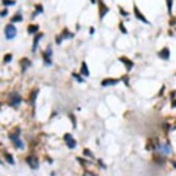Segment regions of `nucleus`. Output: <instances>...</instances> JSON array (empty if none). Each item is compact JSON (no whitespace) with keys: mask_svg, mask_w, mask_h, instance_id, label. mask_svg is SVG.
Masks as SVG:
<instances>
[{"mask_svg":"<svg viewBox=\"0 0 176 176\" xmlns=\"http://www.w3.org/2000/svg\"><path fill=\"white\" fill-rule=\"evenodd\" d=\"M8 137L10 138V140L13 142V144L15 145V147L17 148H20V149L24 148V143L22 142V140H20V129L19 128H18L17 132L10 133L8 135Z\"/></svg>","mask_w":176,"mask_h":176,"instance_id":"f257e3e1","label":"nucleus"},{"mask_svg":"<svg viewBox=\"0 0 176 176\" xmlns=\"http://www.w3.org/2000/svg\"><path fill=\"white\" fill-rule=\"evenodd\" d=\"M20 102H21V96L17 91L11 92L8 95V103H9L10 106L17 107L20 104Z\"/></svg>","mask_w":176,"mask_h":176,"instance_id":"f03ea898","label":"nucleus"},{"mask_svg":"<svg viewBox=\"0 0 176 176\" xmlns=\"http://www.w3.org/2000/svg\"><path fill=\"white\" fill-rule=\"evenodd\" d=\"M5 35L6 38L8 40L14 39L17 35V28L13 24H7L5 27Z\"/></svg>","mask_w":176,"mask_h":176,"instance_id":"7ed1b4c3","label":"nucleus"},{"mask_svg":"<svg viewBox=\"0 0 176 176\" xmlns=\"http://www.w3.org/2000/svg\"><path fill=\"white\" fill-rule=\"evenodd\" d=\"M26 161L27 163L29 164V166L32 170H36L39 168V161H38V159H37L35 156L30 155V156L27 157Z\"/></svg>","mask_w":176,"mask_h":176,"instance_id":"20e7f679","label":"nucleus"},{"mask_svg":"<svg viewBox=\"0 0 176 176\" xmlns=\"http://www.w3.org/2000/svg\"><path fill=\"white\" fill-rule=\"evenodd\" d=\"M64 139H65V142L66 144V146L69 147V148H75L76 146H77V142L74 139V137H72L71 135L69 133H66L64 137Z\"/></svg>","mask_w":176,"mask_h":176,"instance_id":"39448f33","label":"nucleus"},{"mask_svg":"<svg viewBox=\"0 0 176 176\" xmlns=\"http://www.w3.org/2000/svg\"><path fill=\"white\" fill-rule=\"evenodd\" d=\"M99 7H100V19L102 20L104 16L106 15V13L109 12V7L103 3L102 0H99Z\"/></svg>","mask_w":176,"mask_h":176,"instance_id":"423d86ee","label":"nucleus"},{"mask_svg":"<svg viewBox=\"0 0 176 176\" xmlns=\"http://www.w3.org/2000/svg\"><path fill=\"white\" fill-rule=\"evenodd\" d=\"M134 13H135V16H136V18L137 19H138L139 20H141V21H143L144 23H147V24H149V22H148V20L144 17V15H142V13H141L140 11L138 10V8H137L136 6L134 7Z\"/></svg>","mask_w":176,"mask_h":176,"instance_id":"0eeeda50","label":"nucleus"},{"mask_svg":"<svg viewBox=\"0 0 176 176\" xmlns=\"http://www.w3.org/2000/svg\"><path fill=\"white\" fill-rule=\"evenodd\" d=\"M118 82H119V79H116V78H106L101 81V86H104V87L114 86V85L117 84Z\"/></svg>","mask_w":176,"mask_h":176,"instance_id":"6e6552de","label":"nucleus"},{"mask_svg":"<svg viewBox=\"0 0 176 176\" xmlns=\"http://www.w3.org/2000/svg\"><path fill=\"white\" fill-rule=\"evenodd\" d=\"M120 60L124 64L127 71H130L131 69L133 68V66H134V63L132 62L130 59L126 58V57H121Z\"/></svg>","mask_w":176,"mask_h":176,"instance_id":"1a4fd4ad","label":"nucleus"},{"mask_svg":"<svg viewBox=\"0 0 176 176\" xmlns=\"http://www.w3.org/2000/svg\"><path fill=\"white\" fill-rule=\"evenodd\" d=\"M20 66H21L22 72H25V70L29 67V65H31V62H30L28 58H25V57H24V58H22L20 61Z\"/></svg>","mask_w":176,"mask_h":176,"instance_id":"9d476101","label":"nucleus"},{"mask_svg":"<svg viewBox=\"0 0 176 176\" xmlns=\"http://www.w3.org/2000/svg\"><path fill=\"white\" fill-rule=\"evenodd\" d=\"M43 36V33L40 32L38 34H36L35 38L33 40V44H32V53H35L36 49H37V47H38V43H39V41L42 39V37Z\"/></svg>","mask_w":176,"mask_h":176,"instance_id":"9b49d317","label":"nucleus"},{"mask_svg":"<svg viewBox=\"0 0 176 176\" xmlns=\"http://www.w3.org/2000/svg\"><path fill=\"white\" fill-rule=\"evenodd\" d=\"M159 56H160V58L163 59V60H168L170 58V50L165 47V48H163L160 53H159Z\"/></svg>","mask_w":176,"mask_h":176,"instance_id":"f8f14e48","label":"nucleus"},{"mask_svg":"<svg viewBox=\"0 0 176 176\" xmlns=\"http://www.w3.org/2000/svg\"><path fill=\"white\" fill-rule=\"evenodd\" d=\"M80 74L83 76H86V77H88L89 76V71L88 69V65L85 62H82V66L80 68Z\"/></svg>","mask_w":176,"mask_h":176,"instance_id":"ddd939ff","label":"nucleus"},{"mask_svg":"<svg viewBox=\"0 0 176 176\" xmlns=\"http://www.w3.org/2000/svg\"><path fill=\"white\" fill-rule=\"evenodd\" d=\"M38 29H39V26H38V25L30 24V25L28 26V32H29V34H33V33L37 32Z\"/></svg>","mask_w":176,"mask_h":176,"instance_id":"4468645a","label":"nucleus"},{"mask_svg":"<svg viewBox=\"0 0 176 176\" xmlns=\"http://www.w3.org/2000/svg\"><path fill=\"white\" fill-rule=\"evenodd\" d=\"M37 93H38V89L36 90H32V91L30 92V94H29V101L31 102V104H34V102H35V100L37 98Z\"/></svg>","mask_w":176,"mask_h":176,"instance_id":"2eb2a0df","label":"nucleus"},{"mask_svg":"<svg viewBox=\"0 0 176 176\" xmlns=\"http://www.w3.org/2000/svg\"><path fill=\"white\" fill-rule=\"evenodd\" d=\"M4 157H5V159H6V160H7V162H8L9 164H14V163H15L13 157H12V155H11V154L6 153Z\"/></svg>","mask_w":176,"mask_h":176,"instance_id":"dca6fc26","label":"nucleus"},{"mask_svg":"<svg viewBox=\"0 0 176 176\" xmlns=\"http://www.w3.org/2000/svg\"><path fill=\"white\" fill-rule=\"evenodd\" d=\"M23 19H22V16L21 15H20V14H16L15 16L13 17V18H11V22H20V21H21Z\"/></svg>","mask_w":176,"mask_h":176,"instance_id":"f3484780","label":"nucleus"},{"mask_svg":"<svg viewBox=\"0 0 176 176\" xmlns=\"http://www.w3.org/2000/svg\"><path fill=\"white\" fill-rule=\"evenodd\" d=\"M62 37V39H65V38H69V37H71L72 34L68 31V29H64V31H63L62 35H60Z\"/></svg>","mask_w":176,"mask_h":176,"instance_id":"a211bd4d","label":"nucleus"},{"mask_svg":"<svg viewBox=\"0 0 176 176\" xmlns=\"http://www.w3.org/2000/svg\"><path fill=\"white\" fill-rule=\"evenodd\" d=\"M3 5L6 6V7H8V6H12V5H15L16 4V1L15 0H3Z\"/></svg>","mask_w":176,"mask_h":176,"instance_id":"6ab92c4d","label":"nucleus"},{"mask_svg":"<svg viewBox=\"0 0 176 176\" xmlns=\"http://www.w3.org/2000/svg\"><path fill=\"white\" fill-rule=\"evenodd\" d=\"M167 7H168V12L170 15H172V8H173V0H166Z\"/></svg>","mask_w":176,"mask_h":176,"instance_id":"aec40b11","label":"nucleus"},{"mask_svg":"<svg viewBox=\"0 0 176 176\" xmlns=\"http://www.w3.org/2000/svg\"><path fill=\"white\" fill-rule=\"evenodd\" d=\"M160 149L162 150V151H164L165 153H170V152H171L170 147L168 146V145H162V146H161V147H160Z\"/></svg>","mask_w":176,"mask_h":176,"instance_id":"412c9836","label":"nucleus"},{"mask_svg":"<svg viewBox=\"0 0 176 176\" xmlns=\"http://www.w3.org/2000/svg\"><path fill=\"white\" fill-rule=\"evenodd\" d=\"M11 59H12V55L11 54H7L4 57V62L5 63H9L11 61Z\"/></svg>","mask_w":176,"mask_h":176,"instance_id":"4be33fe9","label":"nucleus"},{"mask_svg":"<svg viewBox=\"0 0 176 176\" xmlns=\"http://www.w3.org/2000/svg\"><path fill=\"white\" fill-rule=\"evenodd\" d=\"M35 7H36V12L34 13L33 17H35L38 13H40V12H42V11H43V8H42V7L41 6V5H38V6H36Z\"/></svg>","mask_w":176,"mask_h":176,"instance_id":"5701e85b","label":"nucleus"},{"mask_svg":"<svg viewBox=\"0 0 176 176\" xmlns=\"http://www.w3.org/2000/svg\"><path fill=\"white\" fill-rule=\"evenodd\" d=\"M119 29H121V31H122L123 33H127L126 29H125V27H124V25H123V23L122 22L119 24Z\"/></svg>","mask_w":176,"mask_h":176,"instance_id":"b1692460","label":"nucleus"},{"mask_svg":"<svg viewBox=\"0 0 176 176\" xmlns=\"http://www.w3.org/2000/svg\"><path fill=\"white\" fill-rule=\"evenodd\" d=\"M72 76H73L74 78H77L78 82H83V81H84V80H83V79L81 78V77H80V76H78L77 74H76V73H73V75H72Z\"/></svg>","mask_w":176,"mask_h":176,"instance_id":"393cba45","label":"nucleus"},{"mask_svg":"<svg viewBox=\"0 0 176 176\" xmlns=\"http://www.w3.org/2000/svg\"><path fill=\"white\" fill-rule=\"evenodd\" d=\"M84 155L90 157V158H93V156H92V153L88 149H87V148H86V149H84Z\"/></svg>","mask_w":176,"mask_h":176,"instance_id":"a878e982","label":"nucleus"},{"mask_svg":"<svg viewBox=\"0 0 176 176\" xmlns=\"http://www.w3.org/2000/svg\"><path fill=\"white\" fill-rule=\"evenodd\" d=\"M7 12H8V11H7V8H5L3 11H1V12H0V16H1V17H5L7 14Z\"/></svg>","mask_w":176,"mask_h":176,"instance_id":"bb28decb","label":"nucleus"},{"mask_svg":"<svg viewBox=\"0 0 176 176\" xmlns=\"http://www.w3.org/2000/svg\"><path fill=\"white\" fill-rule=\"evenodd\" d=\"M83 176H96V175H95L94 173H90V172H85L83 173Z\"/></svg>","mask_w":176,"mask_h":176,"instance_id":"cd10ccee","label":"nucleus"},{"mask_svg":"<svg viewBox=\"0 0 176 176\" xmlns=\"http://www.w3.org/2000/svg\"><path fill=\"white\" fill-rule=\"evenodd\" d=\"M95 2H96V0H91V3H93V4H94Z\"/></svg>","mask_w":176,"mask_h":176,"instance_id":"c85d7f7f","label":"nucleus"},{"mask_svg":"<svg viewBox=\"0 0 176 176\" xmlns=\"http://www.w3.org/2000/svg\"><path fill=\"white\" fill-rule=\"evenodd\" d=\"M173 166H174V167L176 168V163H175V162H173Z\"/></svg>","mask_w":176,"mask_h":176,"instance_id":"c756f323","label":"nucleus"},{"mask_svg":"<svg viewBox=\"0 0 176 176\" xmlns=\"http://www.w3.org/2000/svg\"><path fill=\"white\" fill-rule=\"evenodd\" d=\"M0 107H1V102H0Z\"/></svg>","mask_w":176,"mask_h":176,"instance_id":"7c9ffc66","label":"nucleus"}]
</instances>
